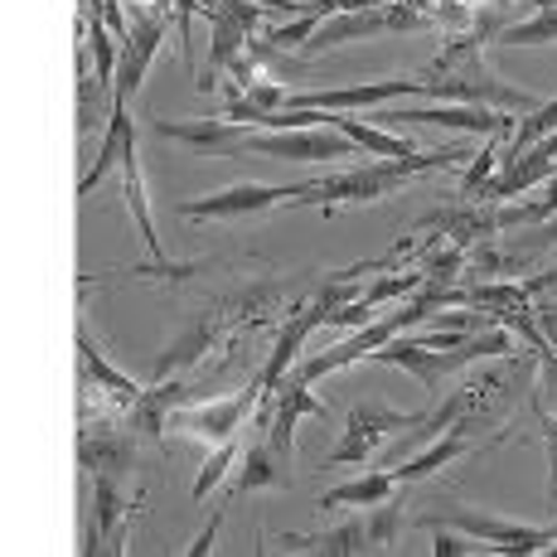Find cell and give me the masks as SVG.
Segmentation results:
<instances>
[{
    "instance_id": "1",
    "label": "cell",
    "mask_w": 557,
    "mask_h": 557,
    "mask_svg": "<svg viewBox=\"0 0 557 557\" xmlns=\"http://www.w3.org/2000/svg\"><path fill=\"white\" fill-rule=\"evenodd\" d=\"M470 151H460V146H436V151H417L407 160H369V165H355V170H339V175L330 180H315V185H301V195L292 203H301V209H345V203H373L383 195H393L398 185L407 180L426 175V170H451L460 165Z\"/></svg>"
},
{
    "instance_id": "2",
    "label": "cell",
    "mask_w": 557,
    "mask_h": 557,
    "mask_svg": "<svg viewBox=\"0 0 557 557\" xmlns=\"http://www.w3.org/2000/svg\"><path fill=\"white\" fill-rule=\"evenodd\" d=\"M442 306H466V286L426 282L422 292L407 296V301H403L398 310H393V315H383V320H369V325H359V335H355V339H345V345H335V349H325V355L306 359L296 373H301L306 383H315V379H325V373L349 369V363L369 359L373 349H383L388 339H398L403 330H412V325H422V320H432V310H442Z\"/></svg>"
},
{
    "instance_id": "3",
    "label": "cell",
    "mask_w": 557,
    "mask_h": 557,
    "mask_svg": "<svg viewBox=\"0 0 557 557\" xmlns=\"http://www.w3.org/2000/svg\"><path fill=\"white\" fill-rule=\"evenodd\" d=\"M499 355H513V335L509 330H475L466 335L460 345L451 349H436V345H422V339H388L383 349H373V363H393V369H407L417 373L426 393H442V379L446 373H460L480 359H499Z\"/></svg>"
},
{
    "instance_id": "4",
    "label": "cell",
    "mask_w": 557,
    "mask_h": 557,
    "mask_svg": "<svg viewBox=\"0 0 557 557\" xmlns=\"http://www.w3.org/2000/svg\"><path fill=\"white\" fill-rule=\"evenodd\" d=\"M436 15L432 10H422L417 0H388V5H369V10H339V15L320 20L315 35L301 45L306 59H315V53L345 45V39H373V35H393V29H432Z\"/></svg>"
},
{
    "instance_id": "5",
    "label": "cell",
    "mask_w": 557,
    "mask_h": 557,
    "mask_svg": "<svg viewBox=\"0 0 557 557\" xmlns=\"http://www.w3.org/2000/svg\"><path fill=\"white\" fill-rule=\"evenodd\" d=\"M422 422H426V412H398V407H388V403H359L355 412H349L339 442L330 446L320 466L325 470L363 466V460H373L383 436H398V432H407V426H422Z\"/></svg>"
},
{
    "instance_id": "6",
    "label": "cell",
    "mask_w": 557,
    "mask_h": 557,
    "mask_svg": "<svg viewBox=\"0 0 557 557\" xmlns=\"http://www.w3.org/2000/svg\"><path fill=\"white\" fill-rule=\"evenodd\" d=\"M426 98H451V102H470V107H495V112H533L539 98L499 83L495 73L485 69V59H466L456 63L451 73H436V78H422Z\"/></svg>"
},
{
    "instance_id": "7",
    "label": "cell",
    "mask_w": 557,
    "mask_h": 557,
    "mask_svg": "<svg viewBox=\"0 0 557 557\" xmlns=\"http://www.w3.org/2000/svg\"><path fill=\"white\" fill-rule=\"evenodd\" d=\"M422 529H436V523H451L466 539H480L490 543L495 553H509V557H529V553H548L557 543V529H529V523H505V519H490V513H475V509H460V505H446L442 513H422Z\"/></svg>"
},
{
    "instance_id": "8",
    "label": "cell",
    "mask_w": 557,
    "mask_h": 557,
    "mask_svg": "<svg viewBox=\"0 0 557 557\" xmlns=\"http://www.w3.org/2000/svg\"><path fill=\"white\" fill-rule=\"evenodd\" d=\"M262 0H219L209 15V73L195 83L199 92H213L219 88V73L233 69L238 53H248V39L262 20Z\"/></svg>"
},
{
    "instance_id": "9",
    "label": "cell",
    "mask_w": 557,
    "mask_h": 557,
    "mask_svg": "<svg viewBox=\"0 0 557 557\" xmlns=\"http://www.w3.org/2000/svg\"><path fill=\"white\" fill-rule=\"evenodd\" d=\"M398 98H426L422 78H379V83H355V88H320V92H286V107L301 112H379V107L398 102Z\"/></svg>"
},
{
    "instance_id": "10",
    "label": "cell",
    "mask_w": 557,
    "mask_h": 557,
    "mask_svg": "<svg viewBox=\"0 0 557 557\" xmlns=\"http://www.w3.org/2000/svg\"><path fill=\"white\" fill-rule=\"evenodd\" d=\"M359 146L335 126H286V132H252L243 156H272V160H339L355 156Z\"/></svg>"
},
{
    "instance_id": "11",
    "label": "cell",
    "mask_w": 557,
    "mask_h": 557,
    "mask_svg": "<svg viewBox=\"0 0 557 557\" xmlns=\"http://www.w3.org/2000/svg\"><path fill=\"white\" fill-rule=\"evenodd\" d=\"M379 126L412 122V126H451V132H480V136H505L513 132V116L495 107H470V102H442V107H379L373 116Z\"/></svg>"
},
{
    "instance_id": "12",
    "label": "cell",
    "mask_w": 557,
    "mask_h": 557,
    "mask_svg": "<svg viewBox=\"0 0 557 557\" xmlns=\"http://www.w3.org/2000/svg\"><path fill=\"white\" fill-rule=\"evenodd\" d=\"M170 29V10L165 5H132V39L122 45V63H116V102H132L141 92V78L151 69L160 39Z\"/></svg>"
},
{
    "instance_id": "13",
    "label": "cell",
    "mask_w": 557,
    "mask_h": 557,
    "mask_svg": "<svg viewBox=\"0 0 557 557\" xmlns=\"http://www.w3.org/2000/svg\"><path fill=\"white\" fill-rule=\"evenodd\" d=\"M505 160V170H499L495 180L485 185V203H505V199H519V195H529L533 185H548V180L557 175V132L548 136H539V141L529 146V151H519V156H499Z\"/></svg>"
},
{
    "instance_id": "14",
    "label": "cell",
    "mask_w": 557,
    "mask_h": 557,
    "mask_svg": "<svg viewBox=\"0 0 557 557\" xmlns=\"http://www.w3.org/2000/svg\"><path fill=\"white\" fill-rule=\"evenodd\" d=\"M262 398V383H248L243 393H233V398H219V403H203V407H189V412H170V426H180V432L199 436V442H233L243 426V417L257 407Z\"/></svg>"
},
{
    "instance_id": "15",
    "label": "cell",
    "mask_w": 557,
    "mask_h": 557,
    "mask_svg": "<svg viewBox=\"0 0 557 557\" xmlns=\"http://www.w3.org/2000/svg\"><path fill=\"white\" fill-rule=\"evenodd\" d=\"M296 195H301V185H233V189H219V195L180 203V213L185 219H248V213L292 203Z\"/></svg>"
},
{
    "instance_id": "16",
    "label": "cell",
    "mask_w": 557,
    "mask_h": 557,
    "mask_svg": "<svg viewBox=\"0 0 557 557\" xmlns=\"http://www.w3.org/2000/svg\"><path fill=\"white\" fill-rule=\"evenodd\" d=\"M267 398H272V422H267V442H272L286 460H292V456H296V422H301V417H325L330 407L320 403L315 393H310V383L301 379V373H286V379L276 383V388L267 393Z\"/></svg>"
},
{
    "instance_id": "17",
    "label": "cell",
    "mask_w": 557,
    "mask_h": 557,
    "mask_svg": "<svg viewBox=\"0 0 557 557\" xmlns=\"http://www.w3.org/2000/svg\"><path fill=\"white\" fill-rule=\"evenodd\" d=\"M151 132L165 136V141L189 146V151H199V156H243L248 151V136H252L248 126L228 122V116H209V122H165V116H156Z\"/></svg>"
},
{
    "instance_id": "18",
    "label": "cell",
    "mask_w": 557,
    "mask_h": 557,
    "mask_svg": "<svg viewBox=\"0 0 557 557\" xmlns=\"http://www.w3.org/2000/svg\"><path fill=\"white\" fill-rule=\"evenodd\" d=\"M325 315L330 310L325 306H296V310H286V325H282V335H276V349L267 355V363H262V373H257V383H262V393H272L276 383L292 373V363L301 359V349H306V339L315 335L320 325H325Z\"/></svg>"
},
{
    "instance_id": "19",
    "label": "cell",
    "mask_w": 557,
    "mask_h": 557,
    "mask_svg": "<svg viewBox=\"0 0 557 557\" xmlns=\"http://www.w3.org/2000/svg\"><path fill=\"white\" fill-rule=\"evenodd\" d=\"M78 363H83V379H88L92 388H98V393H102V398L112 403V407H122V412H132L136 398H141V393H146L136 379H126V373H116L112 363L102 359V349L92 345L88 325H78Z\"/></svg>"
},
{
    "instance_id": "20",
    "label": "cell",
    "mask_w": 557,
    "mask_h": 557,
    "mask_svg": "<svg viewBox=\"0 0 557 557\" xmlns=\"http://www.w3.org/2000/svg\"><path fill=\"white\" fill-rule=\"evenodd\" d=\"M470 426H475V422H470V417H466V422H456L451 432H446V436H436V446H426L422 456H412V460H407V466H393V475H398L403 485H412V480H426V475H436V470H442V466H451V460L470 456V451H480V442H475V436H470Z\"/></svg>"
},
{
    "instance_id": "21",
    "label": "cell",
    "mask_w": 557,
    "mask_h": 557,
    "mask_svg": "<svg viewBox=\"0 0 557 557\" xmlns=\"http://www.w3.org/2000/svg\"><path fill=\"white\" fill-rule=\"evenodd\" d=\"M292 460H286L282 451H276L272 442H257V446H248V451L238 456V480H233V495L228 499H238L243 490H276V485H292Z\"/></svg>"
},
{
    "instance_id": "22",
    "label": "cell",
    "mask_w": 557,
    "mask_h": 557,
    "mask_svg": "<svg viewBox=\"0 0 557 557\" xmlns=\"http://www.w3.org/2000/svg\"><path fill=\"white\" fill-rule=\"evenodd\" d=\"M132 141H136V126H132V116H126V102L112 98V112H107V136H102V156L83 170L78 195H92V189L112 175V165H122V156H126V146H132Z\"/></svg>"
},
{
    "instance_id": "23",
    "label": "cell",
    "mask_w": 557,
    "mask_h": 557,
    "mask_svg": "<svg viewBox=\"0 0 557 557\" xmlns=\"http://www.w3.org/2000/svg\"><path fill=\"white\" fill-rule=\"evenodd\" d=\"M403 490V480L393 475V470H373V475H359V480H349V485H335V490H325V495L315 499L320 509H373V505H383V499H393Z\"/></svg>"
},
{
    "instance_id": "24",
    "label": "cell",
    "mask_w": 557,
    "mask_h": 557,
    "mask_svg": "<svg viewBox=\"0 0 557 557\" xmlns=\"http://www.w3.org/2000/svg\"><path fill=\"white\" fill-rule=\"evenodd\" d=\"M92 513H98V523H92V533H88V553L98 548L102 539H122V529H126V519H132V509H126V499H122V475H112V470H98L92 475Z\"/></svg>"
},
{
    "instance_id": "25",
    "label": "cell",
    "mask_w": 557,
    "mask_h": 557,
    "mask_svg": "<svg viewBox=\"0 0 557 557\" xmlns=\"http://www.w3.org/2000/svg\"><path fill=\"white\" fill-rule=\"evenodd\" d=\"M122 189H126V209H132L136 228H141V243L156 262H170L165 248H160V233H156V219H151V203H146V180H141V160H136V141L126 146L122 156Z\"/></svg>"
},
{
    "instance_id": "26",
    "label": "cell",
    "mask_w": 557,
    "mask_h": 557,
    "mask_svg": "<svg viewBox=\"0 0 557 557\" xmlns=\"http://www.w3.org/2000/svg\"><path fill=\"white\" fill-rule=\"evenodd\" d=\"M219 339H223V320H195V325H189L185 335H180L175 345H170L165 355L156 359V383H165L170 373H180V369H189V363H199L203 349H213Z\"/></svg>"
},
{
    "instance_id": "27",
    "label": "cell",
    "mask_w": 557,
    "mask_h": 557,
    "mask_svg": "<svg viewBox=\"0 0 557 557\" xmlns=\"http://www.w3.org/2000/svg\"><path fill=\"white\" fill-rule=\"evenodd\" d=\"M325 126L345 132L349 141H355L359 151H369V156H383V160H407V156H417V146L407 141V136L383 132L379 122H359V116H325Z\"/></svg>"
},
{
    "instance_id": "28",
    "label": "cell",
    "mask_w": 557,
    "mask_h": 557,
    "mask_svg": "<svg viewBox=\"0 0 557 557\" xmlns=\"http://www.w3.org/2000/svg\"><path fill=\"white\" fill-rule=\"evenodd\" d=\"M282 543H286L292 553H325V557L373 553V548H369V529H363V519L345 523V529H330V533H286Z\"/></svg>"
},
{
    "instance_id": "29",
    "label": "cell",
    "mask_w": 557,
    "mask_h": 557,
    "mask_svg": "<svg viewBox=\"0 0 557 557\" xmlns=\"http://www.w3.org/2000/svg\"><path fill=\"white\" fill-rule=\"evenodd\" d=\"M557 39V0H543L533 20H513V25L499 29V45L523 49V45H553Z\"/></svg>"
},
{
    "instance_id": "30",
    "label": "cell",
    "mask_w": 557,
    "mask_h": 557,
    "mask_svg": "<svg viewBox=\"0 0 557 557\" xmlns=\"http://www.w3.org/2000/svg\"><path fill=\"white\" fill-rule=\"evenodd\" d=\"M557 213V175L543 185V195L539 199H529V203H509V209H495V223H499V233H509V228H533V223H548Z\"/></svg>"
},
{
    "instance_id": "31",
    "label": "cell",
    "mask_w": 557,
    "mask_h": 557,
    "mask_svg": "<svg viewBox=\"0 0 557 557\" xmlns=\"http://www.w3.org/2000/svg\"><path fill=\"white\" fill-rule=\"evenodd\" d=\"M363 529H369V548L373 553L393 548V543H398V529H403V499L393 495V499H383V505H373L369 519H363Z\"/></svg>"
},
{
    "instance_id": "32",
    "label": "cell",
    "mask_w": 557,
    "mask_h": 557,
    "mask_svg": "<svg viewBox=\"0 0 557 557\" xmlns=\"http://www.w3.org/2000/svg\"><path fill=\"white\" fill-rule=\"evenodd\" d=\"M499 156H505V151H499V136H495V141H490V146H480V156L470 160V170H466V180H460V189H456V195H460V199H480V195H485V185H490V180H495Z\"/></svg>"
},
{
    "instance_id": "33",
    "label": "cell",
    "mask_w": 557,
    "mask_h": 557,
    "mask_svg": "<svg viewBox=\"0 0 557 557\" xmlns=\"http://www.w3.org/2000/svg\"><path fill=\"white\" fill-rule=\"evenodd\" d=\"M238 456H243V451H238V442H219V451H213L209 460H203V470L195 475V490H189V495H195V499H203V495H209L213 485H219L223 475H228L233 466H238Z\"/></svg>"
},
{
    "instance_id": "34",
    "label": "cell",
    "mask_w": 557,
    "mask_h": 557,
    "mask_svg": "<svg viewBox=\"0 0 557 557\" xmlns=\"http://www.w3.org/2000/svg\"><path fill=\"white\" fill-rule=\"evenodd\" d=\"M432 533H436V543H432V553H436V557H460V553H475L466 539H460V529H451V523H436Z\"/></svg>"
},
{
    "instance_id": "35",
    "label": "cell",
    "mask_w": 557,
    "mask_h": 557,
    "mask_svg": "<svg viewBox=\"0 0 557 557\" xmlns=\"http://www.w3.org/2000/svg\"><path fill=\"white\" fill-rule=\"evenodd\" d=\"M543 436H548V466H553V475H548V505L557 509V417H543Z\"/></svg>"
},
{
    "instance_id": "36",
    "label": "cell",
    "mask_w": 557,
    "mask_h": 557,
    "mask_svg": "<svg viewBox=\"0 0 557 557\" xmlns=\"http://www.w3.org/2000/svg\"><path fill=\"white\" fill-rule=\"evenodd\" d=\"M553 292H557V267L523 276V296H529V301H539V296H553Z\"/></svg>"
},
{
    "instance_id": "37",
    "label": "cell",
    "mask_w": 557,
    "mask_h": 557,
    "mask_svg": "<svg viewBox=\"0 0 557 557\" xmlns=\"http://www.w3.org/2000/svg\"><path fill=\"white\" fill-rule=\"evenodd\" d=\"M228 505H233V499H228ZM228 505H219V513H213V523H209V529L199 533L195 543H189V557H203V553L213 548V533H219V523H223V513H228Z\"/></svg>"
},
{
    "instance_id": "38",
    "label": "cell",
    "mask_w": 557,
    "mask_h": 557,
    "mask_svg": "<svg viewBox=\"0 0 557 557\" xmlns=\"http://www.w3.org/2000/svg\"><path fill=\"white\" fill-rule=\"evenodd\" d=\"M132 5H165V10H170L175 0H132Z\"/></svg>"
}]
</instances>
